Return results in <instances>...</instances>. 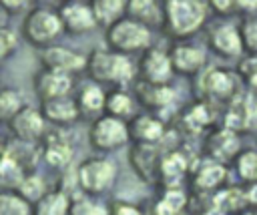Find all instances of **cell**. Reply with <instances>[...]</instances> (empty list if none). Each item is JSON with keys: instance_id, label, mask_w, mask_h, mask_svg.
Masks as SVG:
<instances>
[{"instance_id": "33", "label": "cell", "mask_w": 257, "mask_h": 215, "mask_svg": "<svg viewBox=\"0 0 257 215\" xmlns=\"http://www.w3.org/2000/svg\"><path fill=\"white\" fill-rule=\"evenodd\" d=\"M239 32H241V42L243 50L249 56H257V14L241 18L239 22Z\"/></svg>"}, {"instance_id": "28", "label": "cell", "mask_w": 257, "mask_h": 215, "mask_svg": "<svg viewBox=\"0 0 257 215\" xmlns=\"http://www.w3.org/2000/svg\"><path fill=\"white\" fill-rule=\"evenodd\" d=\"M213 117H211V109H209V102L207 100H199L195 102L189 113L183 115V123L187 129H193V133H199L203 131L207 125H211Z\"/></svg>"}, {"instance_id": "14", "label": "cell", "mask_w": 257, "mask_h": 215, "mask_svg": "<svg viewBox=\"0 0 257 215\" xmlns=\"http://www.w3.org/2000/svg\"><path fill=\"white\" fill-rule=\"evenodd\" d=\"M32 88L40 102L60 98V96H70L74 88V76L40 66L32 76Z\"/></svg>"}, {"instance_id": "12", "label": "cell", "mask_w": 257, "mask_h": 215, "mask_svg": "<svg viewBox=\"0 0 257 215\" xmlns=\"http://www.w3.org/2000/svg\"><path fill=\"white\" fill-rule=\"evenodd\" d=\"M38 155L48 167H52L56 171H66V169H70L74 145L64 135V129L48 131L44 135V139L38 143Z\"/></svg>"}, {"instance_id": "9", "label": "cell", "mask_w": 257, "mask_h": 215, "mask_svg": "<svg viewBox=\"0 0 257 215\" xmlns=\"http://www.w3.org/2000/svg\"><path fill=\"white\" fill-rule=\"evenodd\" d=\"M137 76H139V80L149 82V84H171L175 70L171 64L169 50H165L161 46L147 48L139 58Z\"/></svg>"}, {"instance_id": "4", "label": "cell", "mask_w": 257, "mask_h": 215, "mask_svg": "<svg viewBox=\"0 0 257 215\" xmlns=\"http://www.w3.org/2000/svg\"><path fill=\"white\" fill-rule=\"evenodd\" d=\"M104 42L106 48L120 52V54H137V52H145L147 48H151L153 44V30L139 24L137 20L124 16L122 20H118L114 26H110L108 30H104Z\"/></svg>"}, {"instance_id": "31", "label": "cell", "mask_w": 257, "mask_h": 215, "mask_svg": "<svg viewBox=\"0 0 257 215\" xmlns=\"http://www.w3.org/2000/svg\"><path fill=\"white\" fill-rule=\"evenodd\" d=\"M233 165H235V173L247 185L257 183V151H241L233 161Z\"/></svg>"}, {"instance_id": "26", "label": "cell", "mask_w": 257, "mask_h": 215, "mask_svg": "<svg viewBox=\"0 0 257 215\" xmlns=\"http://www.w3.org/2000/svg\"><path fill=\"white\" fill-rule=\"evenodd\" d=\"M70 197L60 189H48L34 205L32 215H68Z\"/></svg>"}, {"instance_id": "20", "label": "cell", "mask_w": 257, "mask_h": 215, "mask_svg": "<svg viewBox=\"0 0 257 215\" xmlns=\"http://www.w3.org/2000/svg\"><path fill=\"white\" fill-rule=\"evenodd\" d=\"M38 109H40L42 117L46 119V123L54 125L56 129H66L72 123L80 121V111H78V104L74 100V94L44 100V102H40Z\"/></svg>"}, {"instance_id": "25", "label": "cell", "mask_w": 257, "mask_h": 215, "mask_svg": "<svg viewBox=\"0 0 257 215\" xmlns=\"http://www.w3.org/2000/svg\"><path fill=\"white\" fill-rule=\"evenodd\" d=\"M90 6H92L96 26L104 30H108L110 26H114L118 20L126 16V2L122 0H94L90 2Z\"/></svg>"}, {"instance_id": "29", "label": "cell", "mask_w": 257, "mask_h": 215, "mask_svg": "<svg viewBox=\"0 0 257 215\" xmlns=\"http://www.w3.org/2000/svg\"><path fill=\"white\" fill-rule=\"evenodd\" d=\"M68 215H108V205L98 201V197L78 195L70 201Z\"/></svg>"}, {"instance_id": "17", "label": "cell", "mask_w": 257, "mask_h": 215, "mask_svg": "<svg viewBox=\"0 0 257 215\" xmlns=\"http://www.w3.org/2000/svg\"><path fill=\"white\" fill-rule=\"evenodd\" d=\"M241 153L239 149V137L235 131L227 129V127H219L215 129L207 141H205V155L209 161L221 163V165H229L237 159V155Z\"/></svg>"}, {"instance_id": "27", "label": "cell", "mask_w": 257, "mask_h": 215, "mask_svg": "<svg viewBox=\"0 0 257 215\" xmlns=\"http://www.w3.org/2000/svg\"><path fill=\"white\" fill-rule=\"evenodd\" d=\"M0 215H32V203L14 187L0 191Z\"/></svg>"}, {"instance_id": "37", "label": "cell", "mask_w": 257, "mask_h": 215, "mask_svg": "<svg viewBox=\"0 0 257 215\" xmlns=\"http://www.w3.org/2000/svg\"><path fill=\"white\" fill-rule=\"evenodd\" d=\"M0 2H2L4 10H6L10 16H14L16 12H22V10H26V2H14V0H0Z\"/></svg>"}, {"instance_id": "32", "label": "cell", "mask_w": 257, "mask_h": 215, "mask_svg": "<svg viewBox=\"0 0 257 215\" xmlns=\"http://www.w3.org/2000/svg\"><path fill=\"white\" fill-rule=\"evenodd\" d=\"M24 100L16 88H0V121H10L20 109Z\"/></svg>"}, {"instance_id": "6", "label": "cell", "mask_w": 257, "mask_h": 215, "mask_svg": "<svg viewBox=\"0 0 257 215\" xmlns=\"http://www.w3.org/2000/svg\"><path fill=\"white\" fill-rule=\"evenodd\" d=\"M131 143L128 123L110 115H100L88 127V145L98 153H112Z\"/></svg>"}, {"instance_id": "19", "label": "cell", "mask_w": 257, "mask_h": 215, "mask_svg": "<svg viewBox=\"0 0 257 215\" xmlns=\"http://www.w3.org/2000/svg\"><path fill=\"white\" fill-rule=\"evenodd\" d=\"M175 88L171 84H149L139 80L137 82V90H135V98L137 102L147 111L159 117V113H163L165 109H169L175 102Z\"/></svg>"}, {"instance_id": "36", "label": "cell", "mask_w": 257, "mask_h": 215, "mask_svg": "<svg viewBox=\"0 0 257 215\" xmlns=\"http://www.w3.org/2000/svg\"><path fill=\"white\" fill-rule=\"evenodd\" d=\"M108 215H147L137 203L126 199H114L108 203Z\"/></svg>"}, {"instance_id": "24", "label": "cell", "mask_w": 257, "mask_h": 215, "mask_svg": "<svg viewBox=\"0 0 257 215\" xmlns=\"http://www.w3.org/2000/svg\"><path fill=\"white\" fill-rule=\"evenodd\" d=\"M126 16L137 20L147 28H161L163 26V2L157 0H128L126 2Z\"/></svg>"}, {"instance_id": "2", "label": "cell", "mask_w": 257, "mask_h": 215, "mask_svg": "<svg viewBox=\"0 0 257 215\" xmlns=\"http://www.w3.org/2000/svg\"><path fill=\"white\" fill-rule=\"evenodd\" d=\"M86 72L88 78L100 86L126 88V84L137 76V66L126 54L110 48H94L86 56Z\"/></svg>"}, {"instance_id": "18", "label": "cell", "mask_w": 257, "mask_h": 215, "mask_svg": "<svg viewBox=\"0 0 257 215\" xmlns=\"http://www.w3.org/2000/svg\"><path fill=\"white\" fill-rule=\"evenodd\" d=\"M165 123L153 113L143 111L128 121V135L133 145H159L165 139Z\"/></svg>"}, {"instance_id": "7", "label": "cell", "mask_w": 257, "mask_h": 215, "mask_svg": "<svg viewBox=\"0 0 257 215\" xmlns=\"http://www.w3.org/2000/svg\"><path fill=\"white\" fill-rule=\"evenodd\" d=\"M197 96L201 100H233L239 96V74L227 68H205L197 76Z\"/></svg>"}, {"instance_id": "8", "label": "cell", "mask_w": 257, "mask_h": 215, "mask_svg": "<svg viewBox=\"0 0 257 215\" xmlns=\"http://www.w3.org/2000/svg\"><path fill=\"white\" fill-rule=\"evenodd\" d=\"M207 46L211 48V52H215L225 60L239 58L245 52L239 24L231 22L229 18H219L217 22H213L207 32Z\"/></svg>"}, {"instance_id": "38", "label": "cell", "mask_w": 257, "mask_h": 215, "mask_svg": "<svg viewBox=\"0 0 257 215\" xmlns=\"http://www.w3.org/2000/svg\"><path fill=\"white\" fill-rule=\"evenodd\" d=\"M8 20H10V14L4 10V6H2V2H0V30H2V28H8Z\"/></svg>"}, {"instance_id": "21", "label": "cell", "mask_w": 257, "mask_h": 215, "mask_svg": "<svg viewBox=\"0 0 257 215\" xmlns=\"http://www.w3.org/2000/svg\"><path fill=\"white\" fill-rule=\"evenodd\" d=\"M74 100L78 104V111H80V119H86V117H92L98 119L100 115H104V100H106V90L104 86L92 82V80H86L84 84H80V88L76 90L74 94Z\"/></svg>"}, {"instance_id": "34", "label": "cell", "mask_w": 257, "mask_h": 215, "mask_svg": "<svg viewBox=\"0 0 257 215\" xmlns=\"http://www.w3.org/2000/svg\"><path fill=\"white\" fill-rule=\"evenodd\" d=\"M237 74L249 86V90L253 94H257V56H249L247 54L245 58H241L239 68H237Z\"/></svg>"}, {"instance_id": "22", "label": "cell", "mask_w": 257, "mask_h": 215, "mask_svg": "<svg viewBox=\"0 0 257 215\" xmlns=\"http://www.w3.org/2000/svg\"><path fill=\"white\" fill-rule=\"evenodd\" d=\"M225 179H227V165L207 159V163L199 165V169L193 175V189L199 195H215L217 191H221Z\"/></svg>"}, {"instance_id": "5", "label": "cell", "mask_w": 257, "mask_h": 215, "mask_svg": "<svg viewBox=\"0 0 257 215\" xmlns=\"http://www.w3.org/2000/svg\"><path fill=\"white\" fill-rule=\"evenodd\" d=\"M118 167L108 157H88L76 167V181L82 195L98 197L112 189L116 183Z\"/></svg>"}, {"instance_id": "3", "label": "cell", "mask_w": 257, "mask_h": 215, "mask_svg": "<svg viewBox=\"0 0 257 215\" xmlns=\"http://www.w3.org/2000/svg\"><path fill=\"white\" fill-rule=\"evenodd\" d=\"M64 34V26L58 14V8L52 6H32L30 10H26L22 24H20V36L40 48H46L50 44H56V38Z\"/></svg>"}, {"instance_id": "11", "label": "cell", "mask_w": 257, "mask_h": 215, "mask_svg": "<svg viewBox=\"0 0 257 215\" xmlns=\"http://www.w3.org/2000/svg\"><path fill=\"white\" fill-rule=\"evenodd\" d=\"M36 58L42 68H52L72 76L86 70V54L60 44H50L46 48L36 50Z\"/></svg>"}, {"instance_id": "15", "label": "cell", "mask_w": 257, "mask_h": 215, "mask_svg": "<svg viewBox=\"0 0 257 215\" xmlns=\"http://www.w3.org/2000/svg\"><path fill=\"white\" fill-rule=\"evenodd\" d=\"M64 32L72 34V36H84L90 34L96 26L94 14H92V6L86 2H78V0H70V2H62L56 6Z\"/></svg>"}, {"instance_id": "16", "label": "cell", "mask_w": 257, "mask_h": 215, "mask_svg": "<svg viewBox=\"0 0 257 215\" xmlns=\"http://www.w3.org/2000/svg\"><path fill=\"white\" fill-rule=\"evenodd\" d=\"M133 171L145 183H159L163 177V157L157 145H133L128 153Z\"/></svg>"}, {"instance_id": "1", "label": "cell", "mask_w": 257, "mask_h": 215, "mask_svg": "<svg viewBox=\"0 0 257 215\" xmlns=\"http://www.w3.org/2000/svg\"><path fill=\"white\" fill-rule=\"evenodd\" d=\"M211 10L207 2L201 0H165L163 2V26L165 36L173 42L189 40L195 36L209 20Z\"/></svg>"}, {"instance_id": "23", "label": "cell", "mask_w": 257, "mask_h": 215, "mask_svg": "<svg viewBox=\"0 0 257 215\" xmlns=\"http://www.w3.org/2000/svg\"><path fill=\"white\" fill-rule=\"evenodd\" d=\"M137 98L126 88H108L106 100H104V115H110L120 121H131L137 115Z\"/></svg>"}, {"instance_id": "30", "label": "cell", "mask_w": 257, "mask_h": 215, "mask_svg": "<svg viewBox=\"0 0 257 215\" xmlns=\"http://www.w3.org/2000/svg\"><path fill=\"white\" fill-rule=\"evenodd\" d=\"M26 201H30L32 205L48 191L46 189V183H44V179L42 177H38V175H22L20 177V181L16 183V187H14Z\"/></svg>"}, {"instance_id": "10", "label": "cell", "mask_w": 257, "mask_h": 215, "mask_svg": "<svg viewBox=\"0 0 257 215\" xmlns=\"http://www.w3.org/2000/svg\"><path fill=\"white\" fill-rule=\"evenodd\" d=\"M48 123L42 117L40 109L24 104L10 121H8V129L12 133V137L18 143H28V145H36L44 139V135L48 133Z\"/></svg>"}, {"instance_id": "13", "label": "cell", "mask_w": 257, "mask_h": 215, "mask_svg": "<svg viewBox=\"0 0 257 215\" xmlns=\"http://www.w3.org/2000/svg\"><path fill=\"white\" fill-rule=\"evenodd\" d=\"M169 56H171L175 74H181V76H199L207 68L205 48L189 40L173 42L169 48Z\"/></svg>"}, {"instance_id": "39", "label": "cell", "mask_w": 257, "mask_h": 215, "mask_svg": "<svg viewBox=\"0 0 257 215\" xmlns=\"http://www.w3.org/2000/svg\"><path fill=\"white\" fill-rule=\"evenodd\" d=\"M237 215H257V211L255 209H251V207H247V209H243L241 213H237Z\"/></svg>"}, {"instance_id": "35", "label": "cell", "mask_w": 257, "mask_h": 215, "mask_svg": "<svg viewBox=\"0 0 257 215\" xmlns=\"http://www.w3.org/2000/svg\"><path fill=\"white\" fill-rule=\"evenodd\" d=\"M20 44V36L10 30V28H2L0 30V66L18 50Z\"/></svg>"}]
</instances>
